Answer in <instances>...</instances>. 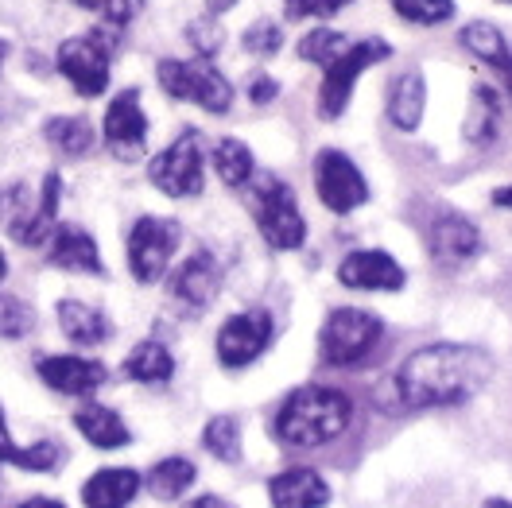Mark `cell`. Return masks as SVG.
Wrapping results in <instances>:
<instances>
[{"label": "cell", "mask_w": 512, "mask_h": 508, "mask_svg": "<svg viewBox=\"0 0 512 508\" xmlns=\"http://www.w3.org/2000/svg\"><path fill=\"white\" fill-rule=\"evenodd\" d=\"M284 47V32H280V24H272V20H256L253 28L245 32V51H253V55H276Z\"/></svg>", "instance_id": "e575fe53"}, {"label": "cell", "mask_w": 512, "mask_h": 508, "mask_svg": "<svg viewBox=\"0 0 512 508\" xmlns=\"http://www.w3.org/2000/svg\"><path fill=\"white\" fill-rule=\"evenodd\" d=\"M388 55H392V47H388L384 39H361V43L346 47V51H342L330 66H322V70H326V74H322V86H319V113L322 117H342V113H346V105H350L353 82H357L369 66L384 63Z\"/></svg>", "instance_id": "8992f818"}, {"label": "cell", "mask_w": 512, "mask_h": 508, "mask_svg": "<svg viewBox=\"0 0 512 508\" xmlns=\"http://www.w3.org/2000/svg\"><path fill=\"white\" fill-rule=\"evenodd\" d=\"M338 280L357 291H400L404 287V268L381 249H361L338 264Z\"/></svg>", "instance_id": "2e32d148"}, {"label": "cell", "mask_w": 512, "mask_h": 508, "mask_svg": "<svg viewBox=\"0 0 512 508\" xmlns=\"http://www.w3.org/2000/svg\"><path fill=\"white\" fill-rule=\"evenodd\" d=\"M63 458V446L55 439H43L35 446H16L12 435H8V423H4V412H0V462L8 466H20V470H35V474H51Z\"/></svg>", "instance_id": "44dd1931"}, {"label": "cell", "mask_w": 512, "mask_h": 508, "mask_svg": "<svg viewBox=\"0 0 512 508\" xmlns=\"http://www.w3.org/2000/svg\"><path fill=\"white\" fill-rule=\"evenodd\" d=\"M462 47L474 51L481 63H489V66H497L501 59H509V43H505V35L497 32L493 24H481V20H474V24L462 28Z\"/></svg>", "instance_id": "4dcf8cb0"}, {"label": "cell", "mask_w": 512, "mask_h": 508, "mask_svg": "<svg viewBox=\"0 0 512 508\" xmlns=\"http://www.w3.org/2000/svg\"><path fill=\"white\" fill-rule=\"evenodd\" d=\"M191 508H229V505H225L222 497H198Z\"/></svg>", "instance_id": "7bdbcfd3"}, {"label": "cell", "mask_w": 512, "mask_h": 508, "mask_svg": "<svg viewBox=\"0 0 512 508\" xmlns=\"http://www.w3.org/2000/svg\"><path fill=\"white\" fill-rule=\"evenodd\" d=\"M350 0H284V12L291 20H307V16H334L342 12Z\"/></svg>", "instance_id": "8d00e7d4"}, {"label": "cell", "mask_w": 512, "mask_h": 508, "mask_svg": "<svg viewBox=\"0 0 512 508\" xmlns=\"http://www.w3.org/2000/svg\"><path fill=\"white\" fill-rule=\"evenodd\" d=\"M384 334L381 315L373 311H357V307H338L322 322L319 353L326 365H357L377 350Z\"/></svg>", "instance_id": "5b68a950"}, {"label": "cell", "mask_w": 512, "mask_h": 508, "mask_svg": "<svg viewBox=\"0 0 512 508\" xmlns=\"http://www.w3.org/2000/svg\"><path fill=\"white\" fill-rule=\"evenodd\" d=\"M59 326H63L66 338L78 342V346H101L109 338V318L94 311V307H86V303H78V299L59 303Z\"/></svg>", "instance_id": "603a6c76"}, {"label": "cell", "mask_w": 512, "mask_h": 508, "mask_svg": "<svg viewBox=\"0 0 512 508\" xmlns=\"http://www.w3.org/2000/svg\"><path fill=\"white\" fill-rule=\"evenodd\" d=\"M4 55H8V47H4V43H0V63H4Z\"/></svg>", "instance_id": "7dc6e473"}, {"label": "cell", "mask_w": 512, "mask_h": 508, "mask_svg": "<svg viewBox=\"0 0 512 508\" xmlns=\"http://www.w3.org/2000/svg\"><path fill=\"white\" fill-rule=\"evenodd\" d=\"M74 427H78L94 446H101V450H117V446H125L128 439H132L125 419L113 412V408H101V404L82 408V412L74 415Z\"/></svg>", "instance_id": "cb8c5ba5"}, {"label": "cell", "mask_w": 512, "mask_h": 508, "mask_svg": "<svg viewBox=\"0 0 512 508\" xmlns=\"http://www.w3.org/2000/svg\"><path fill=\"white\" fill-rule=\"evenodd\" d=\"M152 183L171 198H194L206 183V167H202V140L198 132H183L171 148H163L148 167Z\"/></svg>", "instance_id": "9c48e42d"}, {"label": "cell", "mask_w": 512, "mask_h": 508, "mask_svg": "<svg viewBox=\"0 0 512 508\" xmlns=\"http://www.w3.org/2000/svg\"><path fill=\"white\" fill-rule=\"evenodd\" d=\"M493 70H501V78H505V86H509V97H512V51H509V59H501V63L493 66Z\"/></svg>", "instance_id": "ab89813d"}, {"label": "cell", "mask_w": 512, "mask_h": 508, "mask_svg": "<svg viewBox=\"0 0 512 508\" xmlns=\"http://www.w3.org/2000/svg\"><path fill=\"white\" fill-rule=\"evenodd\" d=\"M396 16L419 24V28H431V24H447L454 16V0H392Z\"/></svg>", "instance_id": "1f68e13d"}, {"label": "cell", "mask_w": 512, "mask_h": 508, "mask_svg": "<svg viewBox=\"0 0 512 508\" xmlns=\"http://www.w3.org/2000/svg\"><path fill=\"white\" fill-rule=\"evenodd\" d=\"M423 105H427V86L419 74H400L392 94H388V117L400 132H416L423 121Z\"/></svg>", "instance_id": "7402d4cb"}, {"label": "cell", "mask_w": 512, "mask_h": 508, "mask_svg": "<svg viewBox=\"0 0 512 508\" xmlns=\"http://www.w3.org/2000/svg\"><path fill=\"white\" fill-rule=\"evenodd\" d=\"M101 132H105V144L113 148L117 159H140L144 156V140H148V117L140 109V94L136 90H125L109 101L105 109V121H101Z\"/></svg>", "instance_id": "4fadbf2b"}, {"label": "cell", "mask_w": 512, "mask_h": 508, "mask_svg": "<svg viewBox=\"0 0 512 508\" xmlns=\"http://www.w3.org/2000/svg\"><path fill=\"white\" fill-rule=\"evenodd\" d=\"M210 4V12H225V8H233L237 0H206Z\"/></svg>", "instance_id": "ee69618b"}, {"label": "cell", "mask_w": 512, "mask_h": 508, "mask_svg": "<svg viewBox=\"0 0 512 508\" xmlns=\"http://www.w3.org/2000/svg\"><path fill=\"white\" fill-rule=\"evenodd\" d=\"M82 8L97 12L105 24L121 28V24H128V20L140 12V0H82Z\"/></svg>", "instance_id": "d590c367"}, {"label": "cell", "mask_w": 512, "mask_h": 508, "mask_svg": "<svg viewBox=\"0 0 512 508\" xmlns=\"http://www.w3.org/2000/svg\"><path fill=\"white\" fill-rule=\"evenodd\" d=\"M140 493V474L136 470H101L82 485L86 508H128Z\"/></svg>", "instance_id": "ffe728a7"}, {"label": "cell", "mask_w": 512, "mask_h": 508, "mask_svg": "<svg viewBox=\"0 0 512 508\" xmlns=\"http://www.w3.org/2000/svg\"><path fill=\"white\" fill-rule=\"evenodd\" d=\"M222 291V268L210 253H194L191 260L179 264V272L171 276V299L179 307H187V315H198L202 307H210Z\"/></svg>", "instance_id": "9a60e30c"}, {"label": "cell", "mask_w": 512, "mask_h": 508, "mask_svg": "<svg viewBox=\"0 0 512 508\" xmlns=\"http://www.w3.org/2000/svg\"><path fill=\"white\" fill-rule=\"evenodd\" d=\"M253 214L260 237L276 249V253H291L307 241V222L291 198L288 183H280L276 175H260L253 187Z\"/></svg>", "instance_id": "277c9868"}, {"label": "cell", "mask_w": 512, "mask_h": 508, "mask_svg": "<svg viewBox=\"0 0 512 508\" xmlns=\"http://www.w3.org/2000/svg\"><path fill=\"white\" fill-rule=\"evenodd\" d=\"M493 206H505V210H512V187H501V191H493Z\"/></svg>", "instance_id": "60d3db41"}, {"label": "cell", "mask_w": 512, "mask_h": 508, "mask_svg": "<svg viewBox=\"0 0 512 508\" xmlns=\"http://www.w3.org/2000/svg\"><path fill=\"white\" fill-rule=\"evenodd\" d=\"M59 70L82 97L105 94V86H109V43L97 39V35L66 39L59 47Z\"/></svg>", "instance_id": "8fae6325"}, {"label": "cell", "mask_w": 512, "mask_h": 508, "mask_svg": "<svg viewBox=\"0 0 512 508\" xmlns=\"http://www.w3.org/2000/svg\"><path fill=\"white\" fill-rule=\"evenodd\" d=\"M493 377V357L466 342H435L416 350L396 373V392L412 408H454L474 400Z\"/></svg>", "instance_id": "6da1fadb"}, {"label": "cell", "mask_w": 512, "mask_h": 508, "mask_svg": "<svg viewBox=\"0 0 512 508\" xmlns=\"http://www.w3.org/2000/svg\"><path fill=\"white\" fill-rule=\"evenodd\" d=\"M194 477H198V470H194L187 458H163V462L152 466V474H148V489L156 497H163V501H175V497H183L191 489Z\"/></svg>", "instance_id": "484cf974"}, {"label": "cell", "mask_w": 512, "mask_h": 508, "mask_svg": "<svg viewBox=\"0 0 512 508\" xmlns=\"http://www.w3.org/2000/svg\"><path fill=\"white\" fill-rule=\"evenodd\" d=\"M353 419V404L346 392L338 388H322L307 384L299 392H291L276 412V435L280 443L295 450H311V446L334 443Z\"/></svg>", "instance_id": "7a4b0ae2"}, {"label": "cell", "mask_w": 512, "mask_h": 508, "mask_svg": "<svg viewBox=\"0 0 512 508\" xmlns=\"http://www.w3.org/2000/svg\"><path fill=\"white\" fill-rule=\"evenodd\" d=\"M497 94L489 86H478L474 90V101H470V113H466V140L470 144H489L497 136Z\"/></svg>", "instance_id": "83f0119b"}, {"label": "cell", "mask_w": 512, "mask_h": 508, "mask_svg": "<svg viewBox=\"0 0 512 508\" xmlns=\"http://www.w3.org/2000/svg\"><path fill=\"white\" fill-rule=\"evenodd\" d=\"M47 256H51L55 268H66V272H94V276L105 272L94 237L82 233V229H74V225H59V229L51 233V249H47Z\"/></svg>", "instance_id": "ac0fdd59"}, {"label": "cell", "mask_w": 512, "mask_h": 508, "mask_svg": "<svg viewBox=\"0 0 512 508\" xmlns=\"http://www.w3.org/2000/svg\"><path fill=\"white\" fill-rule=\"evenodd\" d=\"M8 276V260H4V253H0V280Z\"/></svg>", "instance_id": "bcb514c9"}, {"label": "cell", "mask_w": 512, "mask_h": 508, "mask_svg": "<svg viewBox=\"0 0 512 508\" xmlns=\"http://www.w3.org/2000/svg\"><path fill=\"white\" fill-rule=\"evenodd\" d=\"M202 443L222 462H241V427L233 415H214L202 431Z\"/></svg>", "instance_id": "f546056e"}, {"label": "cell", "mask_w": 512, "mask_h": 508, "mask_svg": "<svg viewBox=\"0 0 512 508\" xmlns=\"http://www.w3.org/2000/svg\"><path fill=\"white\" fill-rule=\"evenodd\" d=\"M485 508H512V501H501V497H493V501H485Z\"/></svg>", "instance_id": "f6af8a7d"}, {"label": "cell", "mask_w": 512, "mask_h": 508, "mask_svg": "<svg viewBox=\"0 0 512 508\" xmlns=\"http://www.w3.org/2000/svg\"><path fill=\"white\" fill-rule=\"evenodd\" d=\"M268 497L272 508H322L330 501V485L315 470H288L272 477Z\"/></svg>", "instance_id": "d6986e66"}, {"label": "cell", "mask_w": 512, "mask_h": 508, "mask_svg": "<svg viewBox=\"0 0 512 508\" xmlns=\"http://www.w3.org/2000/svg\"><path fill=\"white\" fill-rule=\"evenodd\" d=\"M315 187H319L322 206H330L334 214H350L357 206L369 202V187H365V175L357 171V163L334 148L319 152L315 159Z\"/></svg>", "instance_id": "30bf717a"}, {"label": "cell", "mask_w": 512, "mask_h": 508, "mask_svg": "<svg viewBox=\"0 0 512 508\" xmlns=\"http://www.w3.org/2000/svg\"><path fill=\"white\" fill-rule=\"evenodd\" d=\"M249 97H253L256 105H268L276 97V82L272 78H256L253 86H249Z\"/></svg>", "instance_id": "f35d334b"}, {"label": "cell", "mask_w": 512, "mask_h": 508, "mask_svg": "<svg viewBox=\"0 0 512 508\" xmlns=\"http://www.w3.org/2000/svg\"><path fill=\"white\" fill-rule=\"evenodd\" d=\"M191 39H194V47H198L202 55H214V51L222 47V32H218L210 20H198V24H191Z\"/></svg>", "instance_id": "74e56055"}, {"label": "cell", "mask_w": 512, "mask_h": 508, "mask_svg": "<svg viewBox=\"0 0 512 508\" xmlns=\"http://www.w3.org/2000/svg\"><path fill=\"white\" fill-rule=\"evenodd\" d=\"M39 381L51 384L55 392L66 396H86L105 384V365L101 361H86V357H43L39 361Z\"/></svg>", "instance_id": "e0dca14e"}, {"label": "cell", "mask_w": 512, "mask_h": 508, "mask_svg": "<svg viewBox=\"0 0 512 508\" xmlns=\"http://www.w3.org/2000/svg\"><path fill=\"white\" fill-rule=\"evenodd\" d=\"M272 342V315L268 311H241L218 330V361L225 369L253 365Z\"/></svg>", "instance_id": "7c38bea8"}, {"label": "cell", "mask_w": 512, "mask_h": 508, "mask_svg": "<svg viewBox=\"0 0 512 508\" xmlns=\"http://www.w3.org/2000/svg\"><path fill=\"white\" fill-rule=\"evenodd\" d=\"M214 167H218L225 187H245V183H253V175H256L253 152H249V144H241V140H222V144L214 148Z\"/></svg>", "instance_id": "4316f807"}, {"label": "cell", "mask_w": 512, "mask_h": 508, "mask_svg": "<svg viewBox=\"0 0 512 508\" xmlns=\"http://www.w3.org/2000/svg\"><path fill=\"white\" fill-rule=\"evenodd\" d=\"M47 140L66 156H82L94 144V128L86 117H55V121H47Z\"/></svg>", "instance_id": "f1b7e54d"}, {"label": "cell", "mask_w": 512, "mask_h": 508, "mask_svg": "<svg viewBox=\"0 0 512 508\" xmlns=\"http://www.w3.org/2000/svg\"><path fill=\"white\" fill-rule=\"evenodd\" d=\"M427 245H431L435 264L462 268V264H470L481 253V233L478 225L470 218H462V214H439L427 229Z\"/></svg>", "instance_id": "5bb4252c"}, {"label": "cell", "mask_w": 512, "mask_h": 508, "mask_svg": "<svg viewBox=\"0 0 512 508\" xmlns=\"http://www.w3.org/2000/svg\"><path fill=\"white\" fill-rule=\"evenodd\" d=\"M505 4H512V0H505Z\"/></svg>", "instance_id": "c3c4849f"}, {"label": "cell", "mask_w": 512, "mask_h": 508, "mask_svg": "<svg viewBox=\"0 0 512 508\" xmlns=\"http://www.w3.org/2000/svg\"><path fill=\"white\" fill-rule=\"evenodd\" d=\"M179 249V222L171 218H140L128 233V268L140 284H156Z\"/></svg>", "instance_id": "ba28073f"}, {"label": "cell", "mask_w": 512, "mask_h": 508, "mask_svg": "<svg viewBox=\"0 0 512 508\" xmlns=\"http://www.w3.org/2000/svg\"><path fill=\"white\" fill-rule=\"evenodd\" d=\"M350 43H346V35L342 32H330V28H319V32H311L303 43H299V55L307 59V63L315 66H330L342 51H346Z\"/></svg>", "instance_id": "d6a6232c"}, {"label": "cell", "mask_w": 512, "mask_h": 508, "mask_svg": "<svg viewBox=\"0 0 512 508\" xmlns=\"http://www.w3.org/2000/svg\"><path fill=\"white\" fill-rule=\"evenodd\" d=\"M171 373H175V357L160 342H140L125 357V377H132V381L140 384H163L171 381Z\"/></svg>", "instance_id": "d4e9b609"}, {"label": "cell", "mask_w": 512, "mask_h": 508, "mask_svg": "<svg viewBox=\"0 0 512 508\" xmlns=\"http://www.w3.org/2000/svg\"><path fill=\"white\" fill-rule=\"evenodd\" d=\"M55 218H59V175L55 171L43 179L39 191L20 183L8 191V198H0V222L8 229V237L28 249L51 241V233L59 229Z\"/></svg>", "instance_id": "3957f363"}, {"label": "cell", "mask_w": 512, "mask_h": 508, "mask_svg": "<svg viewBox=\"0 0 512 508\" xmlns=\"http://www.w3.org/2000/svg\"><path fill=\"white\" fill-rule=\"evenodd\" d=\"M20 508H66L59 501H51V497H32V501H24Z\"/></svg>", "instance_id": "b9f144b4"}, {"label": "cell", "mask_w": 512, "mask_h": 508, "mask_svg": "<svg viewBox=\"0 0 512 508\" xmlns=\"http://www.w3.org/2000/svg\"><path fill=\"white\" fill-rule=\"evenodd\" d=\"M35 326L32 307L16 295H0V338H24Z\"/></svg>", "instance_id": "836d02e7"}, {"label": "cell", "mask_w": 512, "mask_h": 508, "mask_svg": "<svg viewBox=\"0 0 512 508\" xmlns=\"http://www.w3.org/2000/svg\"><path fill=\"white\" fill-rule=\"evenodd\" d=\"M156 78L171 97L202 105L206 113H225L233 105V86L210 63H183V59H163L156 66Z\"/></svg>", "instance_id": "52a82bcc"}]
</instances>
